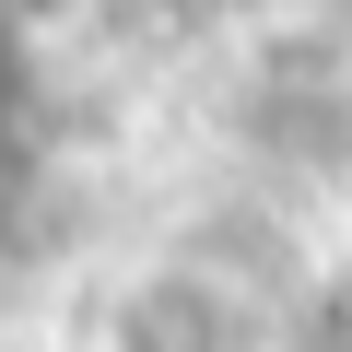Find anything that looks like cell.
<instances>
[{"label":"cell","mask_w":352,"mask_h":352,"mask_svg":"<svg viewBox=\"0 0 352 352\" xmlns=\"http://www.w3.org/2000/svg\"><path fill=\"white\" fill-rule=\"evenodd\" d=\"M106 352H247V317L223 305L212 270L164 258V270H141V282L106 305Z\"/></svg>","instance_id":"cell-1"},{"label":"cell","mask_w":352,"mask_h":352,"mask_svg":"<svg viewBox=\"0 0 352 352\" xmlns=\"http://www.w3.org/2000/svg\"><path fill=\"white\" fill-rule=\"evenodd\" d=\"M270 352H352V258H329V270H317V282L282 305Z\"/></svg>","instance_id":"cell-2"},{"label":"cell","mask_w":352,"mask_h":352,"mask_svg":"<svg viewBox=\"0 0 352 352\" xmlns=\"http://www.w3.org/2000/svg\"><path fill=\"white\" fill-rule=\"evenodd\" d=\"M24 94H36V59H24V24L0 12V129L24 118Z\"/></svg>","instance_id":"cell-3"}]
</instances>
